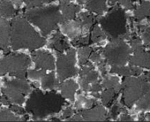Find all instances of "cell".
<instances>
[{
	"label": "cell",
	"mask_w": 150,
	"mask_h": 122,
	"mask_svg": "<svg viewBox=\"0 0 150 122\" xmlns=\"http://www.w3.org/2000/svg\"><path fill=\"white\" fill-rule=\"evenodd\" d=\"M64 104V99L56 92L42 93L35 89L31 94L27 105V111L35 119H42L49 115L57 113Z\"/></svg>",
	"instance_id": "obj_1"
},
{
	"label": "cell",
	"mask_w": 150,
	"mask_h": 122,
	"mask_svg": "<svg viewBox=\"0 0 150 122\" xmlns=\"http://www.w3.org/2000/svg\"><path fill=\"white\" fill-rule=\"evenodd\" d=\"M10 34L11 44L13 50L21 48L35 50L45 44V40L39 36L23 17H16L13 20Z\"/></svg>",
	"instance_id": "obj_2"
},
{
	"label": "cell",
	"mask_w": 150,
	"mask_h": 122,
	"mask_svg": "<svg viewBox=\"0 0 150 122\" xmlns=\"http://www.w3.org/2000/svg\"><path fill=\"white\" fill-rule=\"evenodd\" d=\"M26 17L41 29L43 35H48L57 23H62V15L57 6L31 9L26 13Z\"/></svg>",
	"instance_id": "obj_3"
},
{
	"label": "cell",
	"mask_w": 150,
	"mask_h": 122,
	"mask_svg": "<svg viewBox=\"0 0 150 122\" xmlns=\"http://www.w3.org/2000/svg\"><path fill=\"white\" fill-rule=\"evenodd\" d=\"M100 23L104 33L110 38L129 37L126 30V15L119 7H115L107 16L102 18Z\"/></svg>",
	"instance_id": "obj_4"
},
{
	"label": "cell",
	"mask_w": 150,
	"mask_h": 122,
	"mask_svg": "<svg viewBox=\"0 0 150 122\" xmlns=\"http://www.w3.org/2000/svg\"><path fill=\"white\" fill-rule=\"evenodd\" d=\"M30 65L29 57L25 54H10L0 59V75L9 73L12 76L25 80L26 71Z\"/></svg>",
	"instance_id": "obj_5"
},
{
	"label": "cell",
	"mask_w": 150,
	"mask_h": 122,
	"mask_svg": "<svg viewBox=\"0 0 150 122\" xmlns=\"http://www.w3.org/2000/svg\"><path fill=\"white\" fill-rule=\"evenodd\" d=\"M103 56L111 66H124L129 61L131 50L121 37L111 38L110 43L103 50Z\"/></svg>",
	"instance_id": "obj_6"
},
{
	"label": "cell",
	"mask_w": 150,
	"mask_h": 122,
	"mask_svg": "<svg viewBox=\"0 0 150 122\" xmlns=\"http://www.w3.org/2000/svg\"><path fill=\"white\" fill-rule=\"evenodd\" d=\"M146 80L145 75L139 78L126 76L123 82V102L127 107H132V104L139 100L145 90Z\"/></svg>",
	"instance_id": "obj_7"
},
{
	"label": "cell",
	"mask_w": 150,
	"mask_h": 122,
	"mask_svg": "<svg viewBox=\"0 0 150 122\" xmlns=\"http://www.w3.org/2000/svg\"><path fill=\"white\" fill-rule=\"evenodd\" d=\"M75 64V50L68 49L66 54L58 53L57 57V72L59 80L63 81L77 74Z\"/></svg>",
	"instance_id": "obj_8"
},
{
	"label": "cell",
	"mask_w": 150,
	"mask_h": 122,
	"mask_svg": "<svg viewBox=\"0 0 150 122\" xmlns=\"http://www.w3.org/2000/svg\"><path fill=\"white\" fill-rule=\"evenodd\" d=\"M32 57L36 64V67L43 70H52L55 67L54 58L47 51L32 52Z\"/></svg>",
	"instance_id": "obj_9"
},
{
	"label": "cell",
	"mask_w": 150,
	"mask_h": 122,
	"mask_svg": "<svg viewBox=\"0 0 150 122\" xmlns=\"http://www.w3.org/2000/svg\"><path fill=\"white\" fill-rule=\"evenodd\" d=\"M81 114L84 120L87 121H104L107 119L106 111L101 105L90 107L88 110H83Z\"/></svg>",
	"instance_id": "obj_10"
},
{
	"label": "cell",
	"mask_w": 150,
	"mask_h": 122,
	"mask_svg": "<svg viewBox=\"0 0 150 122\" xmlns=\"http://www.w3.org/2000/svg\"><path fill=\"white\" fill-rule=\"evenodd\" d=\"M3 93L10 103L21 104L24 102V94L14 85H13L10 81L6 82L5 87L3 88Z\"/></svg>",
	"instance_id": "obj_11"
},
{
	"label": "cell",
	"mask_w": 150,
	"mask_h": 122,
	"mask_svg": "<svg viewBox=\"0 0 150 122\" xmlns=\"http://www.w3.org/2000/svg\"><path fill=\"white\" fill-rule=\"evenodd\" d=\"M130 65L150 69V53L143 49L133 51V55L129 58Z\"/></svg>",
	"instance_id": "obj_12"
},
{
	"label": "cell",
	"mask_w": 150,
	"mask_h": 122,
	"mask_svg": "<svg viewBox=\"0 0 150 122\" xmlns=\"http://www.w3.org/2000/svg\"><path fill=\"white\" fill-rule=\"evenodd\" d=\"M10 32L9 23L4 18L0 17V48L5 51H6L8 48Z\"/></svg>",
	"instance_id": "obj_13"
},
{
	"label": "cell",
	"mask_w": 150,
	"mask_h": 122,
	"mask_svg": "<svg viewBox=\"0 0 150 122\" xmlns=\"http://www.w3.org/2000/svg\"><path fill=\"white\" fill-rule=\"evenodd\" d=\"M111 73L117 74L122 76H133V75H139L142 70L136 66L130 65L129 67L125 66H112L110 69Z\"/></svg>",
	"instance_id": "obj_14"
},
{
	"label": "cell",
	"mask_w": 150,
	"mask_h": 122,
	"mask_svg": "<svg viewBox=\"0 0 150 122\" xmlns=\"http://www.w3.org/2000/svg\"><path fill=\"white\" fill-rule=\"evenodd\" d=\"M62 28H63V31L67 35H69L70 37H72L73 39L79 37L81 34V27L78 21H73V22H70L68 21H64L62 25Z\"/></svg>",
	"instance_id": "obj_15"
},
{
	"label": "cell",
	"mask_w": 150,
	"mask_h": 122,
	"mask_svg": "<svg viewBox=\"0 0 150 122\" xmlns=\"http://www.w3.org/2000/svg\"><path fill=\"white\" fill-rule=\"evenodd\" d=\"M78 89V85L74 81L69 80L60 85V89L63 96L72 101L74 100V94Z\"/></svg>",
	"instance_id": "obj_16"
},
{
	"label": "cell",
	"mask_w": 150,
	"mask_h": 122,
	"mask_svg": "<svg viewBox=\"0 0 150 122\" xmlns=\"http://www.w3.org/2000/svg\"><path fill=\"white\" fill-rule=\"evenodd\" d=\"M50 47L56 50L58 53H62L64 50L69 49V45L67 42L64 40V37L61 33H57L54 35L50 41Z\"/></svg>",
	"instance_id": "obj_17"
},
{
	"label": "cell",
	"mask_w": 150,
	"mask_h": 122,
	"mask_svg": "<svg viewBox=\"0 0 150 122\" xmlns=\"http://www.w3.org/2000/svg\"><path fill=\"white\" fill-rule=\"evenodd\" d=\"M137 108L139 110L150 111V83L146 82L144 93L137 102Z\"/></svg>",
	"instance_id": "obj_18"
},
{
	"label": "cell",
	"mask_w": 150,
	"mask_h": 122,
	"mask_svg": "<svg viewBox=\"0 0 150 122\" xmlns=\"http://www.w3.org/2000/svg\"><path fill=\"white\" fill-rule=\"evenodd\" d=\"M60 8L62 10V23L64 21H70V20H73L75 18V15L76 13L80 11V7L75 6V5H64V6H60Z\"/></svg>",
	"instance_id": "obj_19"
},
{
	"label": "cell",
	"mask_w": 150,
	"mask_h": 122,
	"mask_svg": "<svg viewBox=\"0 0 150 122\" xmlns=\"http://www.w3.org/2000/svg\"><path fill=\"white\" fill-rule=\"evenodd\" d=\"M78 21L81 24V33L85 34L89 31V29L92 28L94 24V17L92 14L88 13H83L79 16Z\"/></svg>",
	"instance_id": "obj_20"
},
{
	"label": "cell",
	"mask_w": 150,
	"mask_h": 122,
	"mask_svg": "<svg viewBox=\"0 0 150 122\" xmlns=\"http://www.w3.org/2000/svg\"><path fill=\"white\" fill-rule=\"evenodd\" d=\"M15 14V9L10 0H2L0 1V17L10 18Z\"/></svg>",
	"instance_id": "obj_21"
},
{
	"label": "cell",
	"mask_w": 150,
	"mask_h": 122,
	"mask_svg": "<svg viewBox=\"0 0 150 122\" xmlns=\"http://www.w3.org/2000/svg\"><path fill=\"white\" fill-rule=\"evenodd\" d=\"M98 80V74L95 71H90L84 76H81V86L84 91H88L90 89L89 84H92Z\"/></svg>",
	"instance_id": "obj_22"
},
{
	"label": "cell",
	"mask_w": 150,
	"mask_h": 122,
	"mask_svg": "<svg viewBox=\"0 0 150 122\" xmlns=\"http://www.w3.org/2000/svg\"><path fill=\"white\" fill-rule=\"evenodd\" d=\"M87 8L93 13L102 14L106 10V0H90L87 4Z\"/></svg>",
	"instance_id": "obj_23"
},
{
	"label": "cell",
	"mask_w": 150,
	"mask_h": 122,
	"mask_svg": "<svg viewBox=\"0 0 150 122\" xmlns=\"http://www.w3.org/2000/svg\"><path fill=\"white\" fill-rule=\"evenodd\" d=\"M134 15L138 21H141L146 17H150V2L142 1L140 6L134 11Z\"/></svg>",
	"instance_id": "obj_24"
},
{
	"label": "cell",
	"mask_w": 150,
	"mask_h": 122,
	"mask_svg": "<svg viewBox=\"0 0 150 122\" xmlns=\"http://www.w3.org/2000/svg\"><path fill=\"white\" fill-rule=\"evenodd\" d=\"M101 85H102V88L114 89L115 92L117 94L120 91V89H122V86L119 84L118 79L117 77H113V76H107L103 80V82Z\"/></svg>",
	"instance_id": "obj_25"
},
{
	"label": "cell",
	"mask_w": 150,
	"mask_h": 122,
	"mask_svg": "<svg viewBox=\"0 0 150 122\" xmlns=\"http://www.w3.org/2000/svg\"><path fill=\"white\" fill-rule=\"evenodd\" d=\"M22 120H26V118L13 114L7 109H3L0 111V121H22Z\"/></svg>",
	"instance_id": "obj_26"
},
{
	"label": "cell",
	"mask_w": 150,
	"mask_h": 122,
	"mask_svg": "<svg viewBox=\"0 0 150 122\" xmlns=\"http://www.w3.org/2000/svg\"><path fill=\"white\" fill-rule=\"evenodd\" d=\"M57 81L55 77L54 73L45 74L42 77V85L44 89H55L57 87Z\"/></svg>",
	"instance_id": "obj_27"
},
{
	"label": "cell",
	"mask_w": 150,
	"mask_h": 122,
	"mask_svg": "<svg viewBox=\"0 0 150 122\" xmlns=\"http://www.w3.org/2000/svg\"><path fill=\"white\" fill-rule=\"evenodd\" d=\"M106 37V34L104 33V31H103L97 25L94 27L92 33H91V36H90V40L93 43H100L103 40H104Z\"/></svg>",
	"instance_id": "obj_28"
},
{
	"label": "cell",
	"mask_w": 150,
	"mask_h": 122,
	"mask_svg": "<svg viewBox=\"0 0 150 122\" xmlns=\"http://www.w3.org/2000/svg\"><path fill=\"white\" fill-rule=\"evenodd\" d=\"M117 95V93L115 92L112 89H106L105 91H103L101 95L102 102L104 105H109L115 98V96Z\"/></svg>",
	"instance_id": "obj_29"
},
{
	"label": "cell",
	"mask_w": 150,
	"mask_h": 122,
	"mask_svg": "<svg viewBox=\"0 0 150 122\" xmlns=\"http://www.w3.org/2000/svg\"><path fill=\"white\" fill-rule=\"evenodd\" d=\"M96 104V101L94 99H87L84 96H79L78 102L76 104V108L81 110L82 108H90Z\"/></svg>",
	"instance_id": "obj_30"
},
{
	"label": "cell",
	"mask_w": 150,
	"mask_h": 122,
	"mask_svg": "<svg viewBox=\"0 0 150 122\" xmlns=\"http://www.w3.org/2000/svg\"><path fill=\"white\" fill-rule=\"evenodd\" d=\"M93 51L92 48L88 47V46H84L83 48L79 50V57H80V64L82 66L83 64H85L87 62V60L88 59L91 52Z\"/></svg>",
	"instance_id": "obj_31"
},
{
	"label": "cell",
	"mask_w": 150,
	"mask_h": 122,
	"mask_svg": "<svg viewBox=\"0 0 150 122\" xmlns=\"http://www.w3.org/2000/svg\"><path fill=\"white\" fill-rule=\"evenodd\" d=\"M139 29L141 33L142 40L146 45L150 44V26L148 25H139Z\"/></svg>",
	"instance_id": "obj_32"
},
{
	"label": "cell",
	"mask_w": 150,
	"mask_h": 122,
	"mask_svg": "<svg viewBox=\"0 0 150 122\" xmlns=\"http://www.w3.org/2000/svg\"><path fill=\"white\" fill-rule=\"evenodd\" d=\"M90 41V38L88 36H79L77 38H74L72 43L76 46H81V45H87Z\"/></svg>",
	"instance_id": "obj_33"
},
{
	"label": "cell",
	"mask_w": 150,
	"mask_h": 122,
	"mask_svg": "<svg viewBox=\"0 0 150 122\" xmlns=\"http://www.w3.org/2000/svg\"><path fill=\"white\" fill-rule=\"evenodd\" d=\"M50 1H51V0H25V3L28 7H34V6H39Z\"/></svg>",
	"instance_id": "obj_34"
},
{
	"label": "cell",
	"mask_w": 150,
	"mask_h": 122,
	"mask_svg": "<svg viewBox=\"0 0 150 122\" xmlns=\"http://www.w3.org/2000/svg\"><path fill=\"white\" fill-rule=\"evenodd\" d=\"M121 111H122V107H121V105L118 104H114V105L112 106V108H111V110H110V117L111 118L115 119V118L117 117V115L120 114Z\"/></svg>",
	"instance_id": "obj_35"
},
{
	"label": "cell",
	"mask_w": 150,
	"mask_h": 122,
	"mask_svg": "<svg viewBox=\"0 0 150 122\" xmlns=\"http://www.w3.org/2000/svg\"><path fill=\"white\" fill-rule=\"evenodd\" d=\"M131 46H132V51H135V50L143 49V45H142V43H141V41H140V39H139L138 37H133V38L131 40Z\"/></svg>",
	"instance_id": "obj_36"
},
{
	"label": "cell",
	"mask_w": 150,
	"mask_h": 122,
	"mask_svg": "<svg viewBox=\"0 0 150 122\" xmlns=\"http://www.w3.org/2000/svg\"><path fill=\"white\" fill-rule=\"evenodd\" d=\"M45 72L44 70H31L28 72V76L32 79H40V78H42L44 75H45Z\"/></svg>",
	"instance_id": "obj_37"
},
{
	"label": "cell",
	"mask_w": 150,
	"mask_h": 122,
	"mask_svg": "<svg viewBox=\"0 0 150 122\" xmlns=\"http://www.w3.org/2000/svg\"><path fill=\"white\" fill-rule=\"evenodd\" d=\"M94 69L93 67V65H91L90 63H88L86 62L85 64H83L81 66V69L80 71V75L81 76H84L85 74H87L88 73H89L90 71H92Z\"/></svg>",
	"instance_id": "obj_38"
},
{
	"label": "cell",
	"mask_w": 150,
	"mask_h": 122,
	"mask_svg": "<svg viewBox=\"0 0 150 122\" xmlns=\"http://www.w3.org/2000/svg\"><path fill=\"white\" fill-rule=\"evenodd\" d=\"M89 89L93 92V94H94L96 97H98L99 95H97V93L102 89V85H101L100 83H98L97 82H95L92 83V85H91V87H90Z\"/></svg>",
	"instance_id": "obj_39"
},
{
	"label": "cell",
	"mask_w": 150,
	"mask_h": 122,
	"mask_svg": "<svg viewBox=\"0 0 150 122\" xmlns=\"http://www.w3.org/2000/svg\"><path fill=\"white\" fill-rule=\"evenodd\" d=\"M89 58L93 61V62H96V63H99L102 60L101 55L98 51H92L89 56Z\"/></svg>",
	"instance_id": "obj_40"
},
{
	"label": "cell",
	"mask_w": 150,
	"mask_h": 122,
	"mask_svg": "<svg viewBox=\"0 0 150 122\" xmlns=\"http://www.w3.org/2000/svg\"><path fill=\"white\" fill-rule=\"evenodd\" d=\"M119 3L125 9L131 10V9L133 8V5H132V0H119Z\"/></svg>",
	"instance_id": "obj_41"
},
{
	"label": "cell",
	"mask_w": 150,
	"mask_h": 122,
	"mask_svg": "<svg viewBox=\"0 0 150 122\" xmlns=\"http://www.w3.org/2000/svg\"><path fill=\"white\" fill-rule=\"evenodd\" d=\"M97 65H98L99 70H100V72L102 73V74H103V76H105V75H106V73H107V69H106L105 62H104V61L102 59L99 63H97Z\"/></svg>",
	"instance_id": "obj_42"
},
{
	"label": "cell",
	"mask_w": 150,
	"mask_h": 122,
	"mask_svg": "<svg viewBox=\"0 0 150 122\" xmlns=\"http://www.w3.org/2000/svg\"><path fill=\"white\" fill-rule=\"evenodd\" d=\"M120 121H133V118L127 113V112H124L123 114H121V117L119 118Z\"/></svg>",
	"instance_id": "obj_43"
},
{
	"label": "cell",
	"mask_w": 150,
	"mask_h": 122,
	"mask_svg": "<svg viewBox=\"0 0 150 122\" xmlns=\"http://www.w3.org/2000/svg\"><path fill=\"white\" fill-rule=\"evenodd\" d=\"M71 115H72V110H71V108L67 107V108L64 110V113H63V115H62V118H70Z\"/></svg>",
	"instance_id": "obj_44"
},
{
	"label": "cell",
	"mask_w": 150,
	"mask_h": 122,
	"mask_svg": "<svg viewBox=\"0 0 150 122\" xmlns=\"http://www.w3.org/2000/svg\"><path fill=\"white\" fill-rule=\"evenodd\" d=\"M12 111L13 112H15V114H18V115H23V113H24V111L21 107L15 106V105H13L12 106Z\"/></svg>",
	"instance_id": "obj_45"
},
{
	"label": "cell",
	"mask_w": 150,
	"mask_h": 122,
	"mask_svg": "<svg viewBox=\"0 0 150 122\" xmlns=\"http://www.w3.org/2000/svg\"><path fill=\"white\" fill-rule=\"evenodd\" d=\"M70 120L71 121H83L84 118H83V117H82V115L81 113H78V114H75Z\"/></svg>",
	"instance_id": "obj_46"
},
{
	"label": "cell",
	"mask_w": 150,
	"mask_h": 122,
	"mask_svg": "<svg viewBox=\"0 0 150 122\" xmlns=\"http://www.w3.org/2000/svg\"><path fill=\"white\" fill-rule=\"evenodd\" d=\"M0 102H1L2 104H6V105H8V104H10L9 100L7 99V97H6V96H2V97H0Z\"/></svg>",
	"instance_id": "obj_47"
},
{
	"label": "cell",
	"mask_w": 150,
	"mask_h": 122,
	"mask_svg": "<svg viewBox=\"0 0 150 122\" xmlns=\"http://www.w3.org/2000/svg\"><path fill=\"white\" fill-rule=\"evenodd\" d=\"M71 0H60V6H64V5H67L70 3Z\"/></svg>",
	"instance_id": "obj_48"
},
{
	"label": "cell",
	"mask_w": 150,
	"mask_h": 122,
	"mask_svg": "<svg viewBox=\"0 0 150 122\" xmlns=\"http://www.w3.org/2000/svg\"><path fill=\"white\" fill-rule=\"evenodd\" d=\"M13 3L15 4V6H20L22 4V0H13Z\"/></svg>",
	"instance_id": "obj_49"
},
{
	"label": "cell",
	"mask_w": 150,
	"mask_h": 122,
	"mask_svg": "<svg viewBox=\"0 0 150 122\" xmlns=\"http://www.w3.org/2000/svg\"><path fill=\"white\" fill-rule=\"evenodd\" d=\"M145 77H146V81L150 82V72L146 73V74H145Z\"/></svg>",
	"instance_id": "obj_50"
},
{
	"label": "cell",
	"mask_w": 150,
	"mask_h": 122,
	"mask_svg": "<svg viewBox=\"0 0 150 122\" xmlns=\"http://www.w3.org/2000/svg\"><path fill=\"white\" fill-rule=\"evenodd\" d=\"M117 1V0H110V5H114Z\"/></svg>",
	"instance_id": "obj_51"
},
{
	"label": "cell",
	"mask_w": 150,
	"mask_h": 122,
	"mask_svg": "<svg viewBox=\"0 0 150 122\" xmlns=\"http://www.w3.org/2000/svg\"><path fill=\"white\" fill-rule=\"evenodd\" d=\"M50 120H55V121H60V119L59 118H51Z\"/></svg>",
	"instance_id": "obj_52"
},
{
	"label": "cell",
	"mask_w": 150,
	"mask_h": 122,
	"mask_svg": "<svg viewBox=\"0 0 150 122\" xmlns=\"http://www.w3.org/2000/svg\"><path fill=\"white\" fill-rule=\"evenodd\" d=\"M79 2H81V3H84V2H86V1H88V0H78Z\"/></svg>",
	"instance_id": "obj_53"
},
{
	"label": "cell",
	"mask_w": 150,
	"mask_h": 122,
	"mask_svg": "<svg viewBox=\"0 0 150 122\" xmlns=\"http://www.w3.org/2000/svg\"><path fill=\"white\" fill-rule=\"evenodd\" d=\"M141 1H144V0H141Z\"/></svg>",
	"instance_id": "obj_54"
}]
</instances>
